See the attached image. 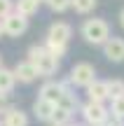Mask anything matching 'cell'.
<instances>
[{
	"mask_svg": "<svg viewBox=\"0 0 124 126\" xmlns=\"http://www.w3.org/2000/svg\"><path fill=\"white\" fill-rule=\"evenodd\" d=\"M5 35V31H2V23H0V37H2Z\"/></svg>",
	"mask_w": 124,
	"mask_h": 126,
	"instance_id": "484cf974",
	"label": "cell"
},
{
	"mask_svg": "<svg viewBox=\"0 0 124 126\" xmlns=\"http://www.w3.org/2000/svg\"><path fill=\"white\" fill-rule=\"evenodd\" d=\"M40 0H17L14 2V12H19L21 16H33V14H37V9H40Z\"/></svg>",
	"mask_w": 124,
	"mask_h": 126,
	"instance_id": "4fadbf2b",
	"label": "cell"
},
{
	"mask_svg": "<svg viewBox=\"0 0 124 126\" xmlns=\"http://www.w3.org/2000/svg\"><path fill=\"white\" fill-rule=\"evenodd\" d=\"M14 12V0H0V21Z\"/></svg>",
	"mask_w": 124,
	"mask_h": 126,
	"instance_id": "7402d4cb",
	"label": "cell"
},
{
	"mask_svg": "<svg viewBox=\"0 0 124 126\" xmlns=\"http://www.w3.org/2000/svg\"><path fill=\"white\" fill-rule=\"evenodd\" d=\"M108 96H110V100L122 98L124 96V82L122 79H108Z\"/></svg>",
	"mask_w": 124,
	"mask_h": 126,
	"instance_id": "e0dca14e",
	"label": "cell"
},
{
	"mask_svg": "<svg viewBox=\"0 0 124 126\" xmlns=\"http://www.w3.org/2000/svg\"><path fill=\"white\" fill-rule=\"evenodd\" d=\"M66 89H68V86L61 84V82L47 79L45 84L40 86V98H45V100H49V103L59 105V103H61V98H63V94H66Z\"/></svg>",
	"mask_w": 124,
	"mask_h": 126,
	"instance_id": "52a82bcc",
	"label": "cell"
},
{
	"mask_svg": "<svg viewBox=\"0 0 124 126\" xmlns=\"http://www.w3.org/2000/svg\"><path fill=\"white\" fill-rule=\"evenodd\" d=\"M54 110H56V105L49 103V100H45V98H40V96H37V100L33 103V112H35V117L40 119V122H52Z\"/></svg>",
	"mask_w": 124,
	"mask_h": 126,
	"instance_id": "8fae6325",
	"label": "cell"
},
{
	"mask_svg": "<svg viewBox=\"0 0 124 126\" xmlns=\"http://www.w3.org/2000/svg\"><path fill=\"white\" fill-rule=\"evenodd\" d=\"M2 126H28V114L19 108H9L2 114Z\"/></svg>",
	"mask_w": 124,
	"mask_h": 126,
	"instance_id": "7c38bea8",
	"label": "cell"
},
{
	"mask_svg": "<svg viewBox=\"0 0 124 126\" xmlns=\"http://www.w3.org/2000/svg\"><path fill=\"white\" fill-rule=\"evenodd\" d=\"M14 77H17V82H23V84H31V82H35L37 77V70L33 68L31 61H19L17 65H14Z\"/></svg>",
	"mask_w": 124,
	"mask_h": 126,
	"instance_id": "9c48e42d",
	"label": "cell"
},
{
	"mask_svg": "<svg viewBox=\"0 0 124 126\" xmlns=\"http://www.w3.org/2000/svg\"><path fill=\"white\" fill-rule=\"evenodd\" d=\"M70 119H73V112H70V110H66V108H59V105H56L54 114H52V124H54V126H68Z\"/></svg>",
	"mask_w": 124,
	"mask_h": 126,
	"instance_id": "9a60e30c",
	"label": "cell"
},
{
	"mask_svg": "<svg viewBox=\"0 0 124 126\" xmlns=\"http://www.w3.org/2000/svg\"><path fill=\"white\" fill-rule=\"evenodd\" d=\"M110 114L124 122V96H122V98H115L110 103Z\"/></svg>",
	"mask_w": 124,
	"mask_h": 126,
	"instance_id": "ffe728a7",
	"label": "cell"
},
{
	"mask_svg": "<svg viewBox=\"0 0 124 126\" xmlns=\"http://www.w3.org/2000/svg\"><path fill=\"white\" fill-rule=\"evenodd\" d=\"M80 35L84 37V42L94 47H103L110 40V26H108L106 19H87L80 28Z\"/></svg>",
	"mask_w": 124,
	"mask_h": 126,
	"instance_id": "7a4b0ae2",
	"label": "cell"
},
{
	"mask_svg": "<svg viewBox=\"0 0 124 126\" xmlns=\"http://www.w3.org/2000/svg\"><path fill=\"white\" fill-rule=\"evenodd\" d=\"M96 5H98V0H70V7H73L77 14H89V12H94Z\"/></svg>",
	"mask_w": 124,
	"mask_h": 126,
	"instance_id": "2e32d148",
	"label": "cell"
},
{
	"mask_svg": "<svg viewBox=\"0 0 124 126\" xmlns=\"http://www.w3.org/2000/svg\"><path fill=\"white\" fill-rule=\"evenodd\" d=\"M59 108H66V110H70V112H75V108H77V96H75L73 91L66 89V94H63V98H61Z\"/></svg>",
	"mask_w": 124,
	"mask_h": 126,
	"instance_id": "d6986e66",
	"label": "cell"
},
{
	"mask_svg": "<svg viewBox=\"0 0 124 126\" xmlns=\"http://www.w3.org/2000/svg\"><path fill=\"white\" fill-rule=\"evenodd\" d=\"M120 26L124 28V9H122V12H120Z\"/></svg>",
	"mask_w": 124,
	"mask_h": 126,
	"instance_id": "d4e9b609",
	"label": "cell"
},
{
	"mask_svg": "<svg viewBox=\"0 0 124 126\" xmlns=\"http://www.w3.org/2000/svg\"><path fill=\"white\" fill-rule=\"evenodd\" d=\"M0 68H5V65H2V56H0Z\"/></svg>",
	"mask_w": 124,
	"mask_h": 126,
	"instance_id": "4316f807",
	"label": "cell"
},
{
	"mask_svg": "<svg viewBox=\"0 0 124 126\" xmlns=\"http://www.w3.org/2000/svg\"><path fill=\"white\" fill-rule=\"evenodd\" d=\"M17 84V77H14V70H7V68H0V94L7 96L9 91Z\"/></svg>",
	"mask_w": 124,
	"mask_h": 126,
	"instance_id": "5bb4252c",
	"label": "cell"
},
{
	"mask_svg": "<svg viewBox=\"0 0 124 126\" xmlns=\"http://www.w3.org/2000/svg\"><path fill=\"white\" fill-rule=\"evenodd\" d=\"M70 35H73V28H70V23H66V21H54L49 26V31H47V40H49V42L66 45V47H68Z\"/></svg>",
	"mask_w": 124,
	"mask_h": 126,
	"instance_id": "8992f818",
	"label": "cell"
},
{
	"mask_svg": "<svg viewBox=\"0 0 124 126\" xmlns=\"http://www.w3.org/2000/svg\"><path fill=\"white\" fill-rule=\"evenodd\" d=\"M68 79H70V84L84 86V89H87V86L96 79V68H94L91 63H87V61L75 63V65L70 68V77H68Z\"/></svg>",
	"mask_w": 124,
	"mask_h": 126,
	"instance_id": "277c9868",
	"label": "cell"
},
{
	"mask_svg": "<svg viewBox=\"0 0 124 126\" xmlns=\"http://www.w3.org/2000/svg\"><path fill=\"white\" fill-rule=\"evenodd\" d=\"M40 2H47V0H40Z\"/></svg>",
	"mask_w": 124,
	"mask_h": 126,
	"instance_id": "83f0119b",
	"label": "cell"
},
{
	"mask_svg": "<svg viewBox=\"0 0 124 126\" xmlns=\"http://www.w3.org/2000/svg\"><path fill=\"white\" fill-rule=\"evenodd\" d=\"M103 56L112 63H122L124 61V40L122 37H110L103 45Z\"/></svg>",
	"mask_w": 124,
	"mask_h": 126,
	"instance_id": "ba28073f",
	"label": "cell"
},
{
	"mask_svg": "<svg viewBox=\"0 0 124 126\" xmlns=\"http://www.w3.org/2000/svg\"><path fill=\"white\" fill-rule=\"evenodd\" d=\"M87 96H89V100H94V103H103V100H108V98H110V96H108V82L94 79L91 84L87 86Z\"/></svg>",
	"mask_w": 124,
	"mask_h": 126,
	"instance_id": "30bf717a",
	"label": "cell"
},
{
	"mask_svg": "<svg viewBox=\"0 0 124 126\" xmlns=\"http://www.w3.org/2000/svg\"><path fill=\"white\" fill-rule=\"evenodd\" d=\"M0 23H2L5 35H9V37H19V35H23V33L28 31V19H26V16H21L19 12L7 14V16H5Z\"/></svg>",
	"mask_w": 124,
	"mask_h": 126,
	"instance_id": "5b68a950",
	"label": "cell"
},
{
	"mask_svg": "<svg viewBox=\"0 0 124 126\" xmlns=\"http://www.w3.org/2000/svg\"><path fill=\"white\" fill-rule=\"evenodd\" d=\"M45 49L49 51L52 56H56V59L61 61V59L66 56V51H68V47H66V45H56V42H49V40H45Z\"/></svg>",
	"mask_w": 124,
	"mask_h": 126,
	"instance_id": "ac0fdd59",
	"label": "cell"
},
{
	"mask_svg": "<svg viewBox=\"0 0 124 126\" xmlns=\"http://www.w3.org/2000/svg\"><path fill=\"white\" fill-rule=\"evenodd\" d=\"M103 126H124L122 119H117V117H108V122L103 124Z\"/></svg>",
	"mask_w": 124,
	"mask_h": 126,
	"instance_id": "cb8c5ba5",
	"label": "cell"
},
{
	"mask_svg": "<svg viewBox=\"0 0 124 126\" xmlns=\"http://www.w3.org/2000/svg\"><path fill=\"white\" fill-rule=\"evenodd\" d=\"M45 5L52 12H66V9H70V0H47Z\"/></svg>",
	"mask_w": 124,
	"mask_h": 126,
	"instance_id": "44dd1931",
	"label": "cell"
},
{
	"mask_svg": "<svg viewBox=\"0 0 124 126\" xmlns=\"http://www.w3.org/2000/svg\"><path fill=\"white\" fill-rule=\"evenodd\" d=\"M9 110V103H7V96L5 94H0V114H5Z\"/></svg>",
	"mask_w": 124,
	"mask_h": 126,
	"instance_id": "603a6c76",
	"label": "cell"
},
{
	"mask_svg": "<svg viewBox=\"0 0 124 126\" xmlns=\"http://www.w3.org/2000/svg\"><path fill=\"white\" fill-rule=\"evenodd\" d=\"M80 112H82V119L89 126H103L108 122V117H110V110L103 103H94V100H87V103L80 108Z\"/></svg>",
	"mask_w": 124,
	"mask_h": 126,
	"instance_id": "3957f363",
	"label": "cell"
},
{
	"mask_svg": "<svg viewBox=\"0 0 124 126\" xmlns=\"http://www.w3.org/2000/svg\"><path fill=\"white\" fill-rule=\"evenodd\" d=\"M0 126H2V122H0Z\"/></svg>",
	"mask_w": 124,
	"mask_h": 126,
	"instance_id": "f1b7e54d",
	"label": "cell"
},
{
	"mask_svg": "<svg viewBox=\"0 0 124 126\" xmlns=\"http://www.w3.org/2000/svg\"><path fill=\"white\" fill-rule=\"evenodd\" d=\"M26 61L33 63V68L37 70L40 77H52V75H56V70H59V59L52 56L49 51L45 49V45L28 47V59Z\"/></svg>",
	"mask_w": 124,
	"mask_h": 126,
	"instance_id": "6da1fadb",
	"label": "cell"
}]
</instances>
